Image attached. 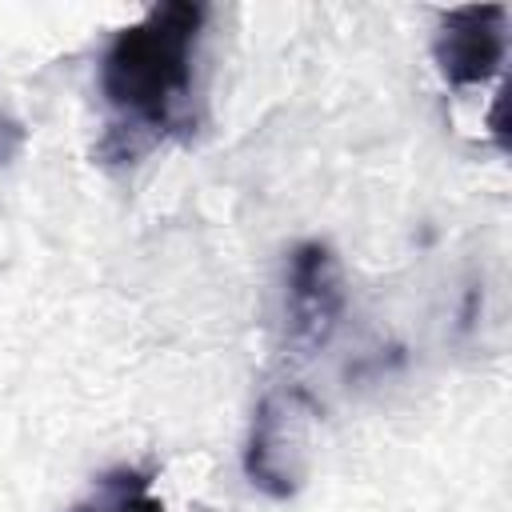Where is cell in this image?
<instances>
[{"instance_id": "obj_6", "label": "cell", "mask_w": 512, "mask_h": 512, "mask_svg": "<svg viewBox=\"0 0 512 512\" xmlns=\"http://www.w3.org/2000/svg\"><path fill=\"white\" fill-rule=\"evenodd\" d=\"M24 140H28V136H24V124L12 120L8 112H0V172L24 152Z\"/></svg>"}, {"instance_id": "obj_2", "label": "cell", "mask_w": 512, "mask_h": 512, "mask_svg": "<svg viewBox=\"0 0 512 512\" xmlns=\"http://www.w3.org/2000/svg\"><path fill=\"white\" fill-rule=\"evenodd\" d=\"M304 392H268L256 404L248 444H244V476L268 492L272 500H284L304 480V416H300Z\"/></svg>"}, {"instance_id": "obj_5", "label": "cell", "mask_w": 512, "mask_h": 512, "mask_svg": "<svg viewBox=\"0 0 512 512\" xmlns=\"http://www.w3.org/2000/svg\"><path fill=\"white\" fill-rule=\"evenodd\" d=\"M68 512H164V500L152 492V476L144 468L120 464L104 472L96 488Z\"/></svg>"}, {"instance_id": "obj_1", "label": "cell", "mask_w": 512, "mask_h": 512, "mask_svg": "<svg viewBox=\"0 0 512 512\" xmlns=\"http://www.w3.org/2000/svg\"><path fill=\"white\" fill-rule=\"evenodd\" d=\"M204 20V4L164 0L112 36L100 56V96L112 112L100 144L104 156L136 160L164 136L192 128L196 48Z\"/></svg>"}, {"instance_id": "obj_4", "label": "cell", "mask_w": 512, "mask_h": 512, "mask_svg": "<svg viewBox=\"0 0 512 512\" xmlns=\"http://www.w3.org/2000/svg\"><path fill=\"white\" fill-rule=\"evenodd\" d=\"M284 312L292 340L304 348H320L340 316H344V280L336 252L320 240H304L288 256V276H284Z\"/></svg>"}, {"instance_id": "obj_3", "label": "cell", "mask_w": 512, "mask_h": 512, "mask_svg": "<svg viewBox=\"0 0 512 512\" xmlns=\"http://www.w3.org/2000/svg\"><path fill=\"white\" fill-rule=\"evenodd\" d=\"M508 56V8L504 4H464L440 16L432 60L444 84L476 88L504 68Z\"/></svg>"}]
</instances>
